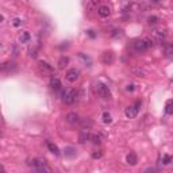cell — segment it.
Segmentation results:
<instances>
[{"label":"cell","mask_w":173,"mask_h":173,"mask_svg":"<svg viewBox=\"0 0 173 173\" xmlns=\"http://www.w3.org/2000/svg\"><path fill=\"white\" fill-rule=\"evenodd\" d=\"M95 93L99 97H101V99H109V97H111V91H109V88L107 85L101 84V82H97V84L95 85Z\"/></svg>","instance_id":"1"},{"label":"cell","mask_w":173,"mask_h":173,"mask_svg":"<svg viewBox=\"0 0 173 173\" xmlns=\"http://www.w3.org/2000/svg\"><path fill=\"white\" fill-rule=\"evenodd\" d=\"M141 106H142V101H141V100H138V101H135L134 104L128 106L127 108H126V111H125L126 116H127V118H130V119H134L135 116L138 115V112H139Z\"/></svg>","instance_id":"2"},{"label":"cell","mask_w":173,"mask_h":173,"mask_svg":"<svg viewBox=\"0 0 173 173\" xmlns=\"http://www.w3.org/2000/svg\"><path fill=\"white\" fill-rule=\"evenodd\" d=\"M79 97V91L77 89H70L68 92H62V100L65 104H73Z\"/></svg>","instance_id":"3"},{"label":"cell","mask_w":173,"mask_h":173,"mask_svg":"<svg viewBox=\"0 0 173 173\" xmlns=\"http://www.w3.org/2000/svg\"><path fill=\"white\" fill-rule=\"evenodd\" d=\"M166 30L165 28H162V30H154L153 31V41L157 43H161L162 41L166 38Z\"/></svg>","instance_id":"4"},{"label":"cell","mask_w":173,"mask_h":173,"mask_svg":"<svg viewBox=\"0 0 173 173\" xmlns=\"http://www.w3.org/2000/svg\"><path fill=\"white\" fill-rule=\"evenodd\" d=\"M114 60H115V54H114V52H104L103 55H101V61H103L104 65H111L114 62Z\"/></svg>","instance_id":"5"},{"label":"cell","mask_w":173,"mask_h":173,"mask_svg":"<svg viewBox=\"0 0 173 173\" xmlns=\"http://www.w3.org/2000/svg\"><path fill=\"white\" fill-rule=\"evenodd\" d=\"M66 80L69 82H74V81H77L79 80V77H80V72L77 69H69L66 72Z\"/></svg>","instance_id":"6"},{"label":"cell","mask_w":173,"mask_h":173,"mask_svg":"<svg viewBox=\"0 0 173 173\" xmlns=\"http://www.w3.org/2000/svg\"><path fill=\"white\" fill-rule=\"evenodd\" d=\"M28 165H30V166H33L34 169L38 172L41 168H43L46 165V161H45V160H42V158H34V160H31V161L28 162Z\"/></svg>","instance_id":"7"},{"label":"cell","mask_w":173,"mask_h":173,"mask_svg":"<svg viewBox=\"0 0 173 173\" xmlns=\"http://www.w3.org/2000/svg\"><path fill=\"white\" fill-rule=\"evenodd\" d=\"M38 66H39V69L43 72V74H45V73H47V74H53V73H54L53 66L49 65L47 62H45V61H39V62H38Z\"/></svg>","instance_id":"8"},{"label":"cell","mask_w":173,"mask_h":173,"mask_svg":"<svg viewBox=\"0 0 173 173\" xmlns=\"http://www.w3.org/2000/svg\"><path fill=\"white\" fill-rule=\"evenodd\" d=\"M134 50L137 53H143L147 50V47H146V43L143 39H138L134 42Z\"/></svg>","instance_id":"9"},{"label":"cell","mask_w":173,"mask_h":173,"mask_svg":"<svg viewBox=\"0 0 173 173\" xmlns=\"http://www.w3.org/2000/svg\"><path fill=\"white\" fill-rule=\"evenodd\" d=\"M126 161H127L128 165H131V166H134V165H137L138 164V157L135 153H128L127 155H126Z\"/></svg>","instance_id":"10"},{"label":"cell","mask_w":173,"mask_h":173,"mask_svg":"<svg viewBox=\"0 0 173 173\" xmlns=\"http://www.w3.org/2000/svg\"><path fill=\"white\" fill-rule=\"evenodd\" d=\"M89 137H91V133H89V128H81V133H80V142L84 143L87 141H89Z\"/></svg>","instance_id":"11"},{"label":"cell","mask_w":173,"mask_h":173,"mask_svg":"<svg viewBox=\"0 0 173 173\" xmlns=\"http://www.w3.org/2000/svg\"><path fill=\"white\" fill-rule=\"evenodd\" d=\"M65 119H66V122L70 123V125H76V123H79V120H80L79 115H77L76 112H69Z\"/></svg>","instance_id":"12"},{"label":"cell","mask_w":173,"mask_h":173,"mask_svg":"<svg viewBox=\"0 0 173 173\" xmlns=\"http://www.w3.org/2000/svg\"><path fill=\"white\" fill-rule=\"evenodd\" d=\"M97 14H99V16H101V18H107V16H109L111 11H109V8L107 6H100L97 8Z\"/></svg>","instance_id":"13"},{"label":"cell","mask_w":173,"mask_h":173,"mask_svg":"<svg viewBox=\"0 0 173 173\" xmlns=\"http://www.w3.org/2000/svg\"><path fill=\"white\" fill-rule=\"evenodd\" d=\"M50 87H52L54 91H60L61 87H62V84H61L60 79H57V77H52V80H50Z\"/></svg>","instance_id":"14"},{"label":"cell","mask_w":173,"mask_h":173,"mask_svg":"<svg viewBox=\"0 0 173 173\" xmlns=\"http://www.w3.org/2000/svg\"><path fill=\"white\" fill-rule=\"evenodd\" d=\"M46 146H47L49 152H52L54 155H60V149H58L57 145H54L53 142H47V143H46Z\"/></svg>","instance_id":"15"},{"label":"cell","mask_w":173,"mask_h":173,"mask_svg":"<svg viewBox=\"0 0 173 173\" xmlns=\"http://www.w3.org/2000/svg\"><path fill=\"white\" fill-rule=\"evenodd\" d=\"M89 141H92V143H95V145H100L101 143V134H91Z\"/></svg>","instance_id":"16"},{"label":"cell","mask_w":173,"mask_h":173,"mask_svg":"<svg viewBox=\"0 0 173 173\" xmlns=\"http://www.w3.org/2000/svg\"><path fill=\"white\" fill-rule=\"evenodd\" d=\"M68 62H69V58H68L66 55H62V57L60 58V61H58V68H60V69H64L68 65Z\"/></svg>","instance_id":"17"},{"label":"cell","mask_w":173,"mask_h":173,"mask_svg":"<svg viewBox=\"0 0 173 173\" xmlns=\"http://www.w3.org/2000/svg\"><path fill=\"white\" fill-rule=\"evenodd\" d=\"M172 104H173L172 99L166 100V104H165V112H166L168 115H172V114H173V107H172Z\"/></svg>","instance_id":"18"},{"label":"cell","mask_w":173,"mask_h":173,"mask_svg":"<svg viewBox=\"0 0 173 173\" xmlns=\"http://www.w3.org/2000/svg\"><path fill=\"white\" fill-rule=\"evenodd\" d=\"M64 154L65 157H74L76 155V149L74 147H65Z\"/></svg>","instance_id":"19"},{"label":"cell","mask_w":173,"mask_h":173,"mask_svg":"<svg viewBox=\"0 0 173 173\" xmlns=\"http://www.w3.org/2000/svg\"><path fill=\"white\" fill-rule=\"evenodd\" d=\"M131 72H133L135 76H138V77H143V76H145V70L141 69V68H133V70H131Z\"/></svg>","instance_id":"20"},{"label":"cell","mask_w":173,"mask_h":173,"mask_svg":"<svg viewBox=\"0 0 173 173\" xmlns=\"http://www.w3.org/2000/svg\"><path fill=\"white\" fill-rule=\"evenodd\" d=\"M28 39H30V34H28L27 31H24V33H22V35H20V38H19V41H20L22 43H26Z\"/></svg>","instance_id":"21"},{"label":"cell","mask_w":173,"mask_h":173,"mask_svg":"<svg viewBox=\"0 0 173 173\" xmlns=\"http://www.w3.org/2000/svg\"><path fill=\"white\" fill-rule=\"evenodd\" d=\"M158 22H160V19H158L157 16H149V19H147V23H149L150 26H154Z\"/></svg>","instance_id":"22"},{"label":"cell","mask_w":173,"mask_h":173,"mask_svg":"<svg viewBox=\"0 0 173 173\" xmlns=\"http://www.w3.org/2000/svg\"><path fill=\"white\" fill-rule=\"evenodd\" d=\"M170 162H172V157H170L169 154H165L164 157H162V164H164V165H169Z\"/></svg>","instance_id":"23"},{"label":"cell","mask_w":173,"mask_h":173,"mask_svg":"<svg viewBox=\"0 0 173 173\" xmlns=\"http://www.w3.org/2000/svg\"><path fill=\"white\" fill-rule=\"evenodd\" d=\"M103 122L104 123H111V122H112V118H111V115H109L108 112L103 114Z\"/></svg>","instance_id":"24"},{"label":"cell","mask_w":173,"mask_h":173,"mask_svg":"<svg viewBox=\"0 0 173 173\" xmlns=\"http://www.w3.org/2000/svg\"><path fill=\"white\" fill-rule=\"evenodd\" d=\"M173 53V46L172 45H168L166 49H165V54H166V57H170Z\"/></svg>","instance_id":"25"},{"label":"cell","mask_w":173,"mask_h":173,"mask_svg":"<svg viewBox=\"0 0 173 173\" xmlns=\"http://www.w3.org/2000/svg\"><path fill=\"white\" fill-rule=\"evenodd\" d=\"M79 57H80V58H82V60L85 61V64L88 62V66H89V65H91V60H89V57H85V54H84V53H79Z\"/></svg>","instance_id":"26"},{"label":"cell","mask_w":173,"mask_h":173,"mask_svg":"<svg viewBox=\"0 0 173 173\" xmlns=\"http://www.w3.org/2000/svg\"><path fill=\"white\" fill-rule=\"evenodd\" d=\"M99 4V0H89V4H88V8H93Z\"/></svg>","instance_id":"27"},{"label":"cell","mask_w":173,"mask_h":173,"mask_svg":"<svg viewBox=\"0 0 173 173\" xmlns=\"http://www.w3.org/2000/svg\"><path fill=\"white\" fill-rule=\"evenodd\" d=\"M91 155H92V158H95V160H96V158H100L101 155H103V153H101V152H93Z\"/></svg>","instance_id":"28"},{"label":"cell","mask_w":173,"mask_h":173,"mask_svg":"<svg viewBox=\"0 0 173 173\" xmlns=\"http://www.w3.org/2000/svg\"><path fill=\"white\" fill-rule=\"evenodd\" d=\"M20 24H22L20 19H15V20H14V26H20Z\"/></svg>","instance_id":"29"},{"label":"cell","mask_w":173,"mask_h":173,"mask_svg":"<svg viewBox=\"0 0 173 173\" xmlns=\"http://www.w3.org/2000/svg\"><path fill=\"white\" fill-rule=\"evenodd\" d=\"M127 91H134V85H127Z\"/></svg>","instance_id":"30"},{"label":"cell","mask_w":173,"mask_h":173,"mask_svg":"<svg viewBox=\"0 0 173 173\" xmlns=\"http://www.w3.org/2000/svg\"><path fill=\"white\" fill-rule=\"evenodd\" d=\"M88 34H89V35H91V36H92V38H93V36H95V34H93V31H88Z\"/></svg>","instance_id":"31"},{"label":"cell","mask_w":173,"mask_h":173,"mask_svg":"<svg viewBox=\"0 0 173 173\" xmlns=\"http://www.w3.org/2000/svg\"><path fill=\"white\" fill-rule=\"evenodd\" d=\"M4 20V18H3V16H1V15H0V23H1V22H3Z\"/></svg>","instance_id":"32"},{"label":"cell","mask_w":173,"mask_h":173,"mask_svg":"<svg viewBox=\"0 0 173 173\" xmlns=\"http://www.w3.org/2000/svg\"><path fill=\"white\" fill-rule=\"evenodd\" d=\"M150 1H154V3H155V1H158V0H150Z\"/></svg>","instance_id":"33"}]
</instances>
